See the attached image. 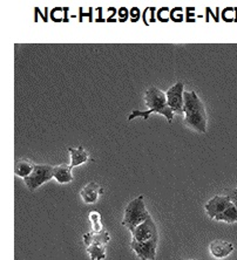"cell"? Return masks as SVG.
Wrapping results in <instances>:
<instances>
[{
	"instance_id": "19",
	"label": "cell",
	"mask_w": 237,
	"mask_h": 260,
	"mask_svg": "<svg viewBox=\"0 0 237 260\" xmlns=\"http://www.w3.org/2000/svg\"><path fill=\"white\" fill-rule=\"evenodd\" d=\"M229 197H230V201H231L232 204H234L237 208V189L234 190V191H231L230 194H229Z\"/></svg>"
},
{
	"instance_id": "20",
	"label": "cell",
	"mask_w": 237,
	"mask_h": 260,
	"mask_svg": "<svg viewBox=\"0 0 237 260\" xmlns=\"http://www.w3.org/2000/svg\"><path fill=\"white\" fill-rule=\"evenodd\" d=\"M118 17L121 18V21H124V19L126 20L128 17V11L126 9H120L118 10Z\"/></svg>"
},
{
	"instance_id": "10",
	"label": "cell",
	"mask_w": 237,
	"mask_h": 260,
	"mask_svg": "<svg viewBox=\"0 0 237 260\" xmlns=\"http://www.w3.org/2000/svg\"><path fill=\"white\" fill-rule=\"evenodd\" d=\"M209 251L214 258L222 259L231 254V252L234 251V245L224 240H214L209 245Z\"/></svg>"
},
{
	"instance_id": "16",
	"label": "cell",
	"mask_w": 237,
	"mask_h": 260,
	"mask_svg": "<svg viewBox=\"0 0 237 260\" xmlns=\"http://www.w3.org/2000/svg\"><path fill=\"white\" fill-rule=\"evenodd\" d=\"M86 250L92 260H104L106 258V245L102 244H91Z\"/></svg>"
},
{
	"instance_id": "12",
	"label": "cell",
	"mask_w": 237,
	"mask_h": 260,
	"mask_svg": "<svg viewBox=\"0 0 237 260\" xmlns=\"http://www.w3.org/2000/svg\"><path fill=\"white\" fill-rule=\"evenodd\" d=\"M68 151L71 154V169H73V168L78 166H81V164L86 163L90 159V154L83 149V147L68 148Z\"/></svg>"
},
{
	"instance_id": "4",
	"label": "cell",
	"mask_w": 237,
	"mask_h": 260,
	"mask_svg": "<svg viewBox=\"0 0 237 260\" xmlns=\"http://www.w3.org/2000/svg\"><path fill=\"white\" fill-rule=\"evenodd\" d=\"M53 178V167L48 164H36L32 174L24 178L27 188L33 191Z\"/></svg>"
},
{
	"instance_id": "6",
	"label": "cell",
	"mask_w": 237,
	"mask_h": 260,
	"mask_svg": "<svg viewBox=\"0 0 237 260\" xmlns=\"http://www.w3.org/2000/svg\"><path fill=\"white\" fill-rule=\"evenodd\" d=\"M183 94H185V85L182 81L176 82L167 90V103L174 113L183 114V105H185Z\"/></svg>"
},
{
	"instance_id": "1",
	"label": "cell",
	"mask_w": 237,
	"mask_h": 260,
	"mask_svg": "<svg viewBox=\"0 0 237 260\" xmlns=\"http://www.w3.org/2000/svg\"><path fill=\"white\" fill-rule=\"evenodd\" d=\"M144 101L148 110H133L128 120L132 121L135 117H143V120H149V115L152 113L160 114L167 118L168 123H171L174 118V112L169 108L167 103L166 94L154 86L149 87L144 94Z\"/></svg>"
},
{
	"instance_id": "5",
	"label": "cell",
	"mask_w": 237,
	"mask_h": 260,
	"mask_svg": "<svg viewBox=\"0 0 237 260\" xmlns=\"http://www.w3.org/2000/svg\"><path fill=\"white\" fill-rule=\"evenodd\" d=\"M131 232L133 236L132 240H134V242L144 243L153 239H159L158 229H156V225L154 220H153L152 216L148 217L142 224H140L139 226H136Z\"/></svg>"
},
{
	"instance_id": "7",
	"label": "cell",
	"mask_w": 237,
	"mask_h": 260,
	"mask_svg": "<svg viewBox=\"0 0 237 260\" xmlns=\"http://www.w3.org/2000/svg\"><path fill=\"white\" fill-rule=\"evenodd\" d=\"M158 240L159 239H153L144 243H139L132 240L131 247L141 260H155Z\"/></svg>"
},
{
	"instance_id": "21",
	"label": "cell",
	"mask_w": 237,
	"mask_h": 260,
	"mask_svg": "<svg viewBox=\"0 0 237 260\" xmlns=\"http://www.w3.org/2000/svg\"><path fill=\"white\" fill-rule=\"evenodd\" d=\"M189 260H196V259H189Z\"/></svg>"
},
{
	"instance_id": "3",
	"label": "cell",
	"mask_w": 237,
	"mask_h": 260,
	"mask_svg": "<svg viewBox=\"0 0 237 260\" xmlns=\"http://www.w3.org/2000/svg\"><path fill=\"white\" fill-rule=\"evenodd\" d=\"M148 217H151L147 211L146 205H144L143 194H140L135 200L129 202L125 209L124 219H122V225L128 229L129 231H133L136 226L142 224Z\"/></svg>"
},
{
	"instance_id": "13",
	"label": "cell",
	"mask_w": 237,
	"mask_h": 260,
	"mask_svg": "<svg viewBox=\"0 0 237 260\" xmlns=\"http://www.w3.org/2000/svg\"><path fill=\"white\" fill-rule=\"evenodd\" d=\"M110 236L106 230H104L100 233H93V232H87L83 235V243H85L86 247L91 245V244H102V245H107V243L109 242Z\"/></svg>"
},
{
	"instance_id": "17",
	"label": "cell",
	"mask_w": 237,
	"mask_h": 260,
	"mask_svg": "<svg viewBox=\"0 0 237 260\" xmlns=\"http://www.w3.org/2000/svg\"><path fill=\"white\" fill-rule=\"evenodd\" d=\"M88 219L92 224V232L93 233H100L104 230H102V224H101V215L99 211H93L90 212L88 215Z\"/></svg>"
},
{
	"instance_id": "9",
	"label": "cell",
	"mask_w": 237,
	"mask_h": 260,
	"mask_svg": "<svg viewBox=\"0 0 237 260\" xmlns=\"http://www.w3.org/2000/svg\"><path fill=\"white\" fill-rule=\"evenodd\" d=\"M104 193V189L101 188L98 183L91 182L88 184L83 186L80 191V196H81L82 201L86 203V204H93V203L97 202L100 197V194Z\"/></svg>"
},
{
	"instance_id": "18",
	"label": "cell",
	"mask_w": 237,
	"mask_h": 260,
	"mask_svg": "<svg viewBox=\"0 0 237 260\" xmlns=\"http://www.w3.org/2000/svg\"><path fill=\"white\" fill-rule=\"evenodd\" d=\"M131 17L133 21H137V19L140 17V10L137 7H133L131 10Z\"/></svg>"
},
{
	"instance_id": "14",
	"label": "cell",
	"mask_w": 237,
	"mask_h": 260,
	"mask_svg": "<svg viewBox=\"0 0 237 260\" xmlns=\"http://www.w3.org/2000/svg\"><path fill=\"white\" fill-rule=\"evenodd\" d=\"M34 166H36V164H33L28 159H25V158L19 159L17 160V163H15L14 166V174L17 175L18 177L26 178L27 176L32 174Z\"/></svg>"
},
{
	"instance_id": "15",
	"label": "cell",
	"mask_w": 237,
	"mask_h": 260,
	"mask_svg": "<svg viewBox=\"0 0 237 260\" xmlns=\"http://www.w3.org/2000/svg\"><path fill=\"white\" fill-rule=\"evenodd\" d=\"M215 220L225 221V223H229V224L236 223L237 221V208L231 203V204L229 205L228 208L225 209L222 213H221V215L215 217Z\"/></svg>"
},
{
	"instance_id": "2",
	"label": "cell",
	"mask_w": 237,
	"mask_h": 260,
	"mask_svg": "<svg viewBox=\"0 0 237 260\" xmlns=\"http://www.w3.org/2000/svg\"><path fill=\"white\" fill-rule=\"evenodd\" d=\"M183 114H185V122L197 133L207 132V114L203 102L198 98L196 91H185L183 94Z\"/></svg>"
},
{
	"instance_id": "8",
	"label": "cell",
	"mask_w": 237,
	"mask_h": 260,
	"mask_svg": "<svg viewBox=\"0 0 237 260\" xmlns=\"http://www.w3.org/2000/svg\"><path fill=\"white\" fill-rule=\"evenodd\" d=\"M230 204L231 201L229 194H227V196L216 194V196H214L212 200L205 204L204 209L205 211H207V215L212 218V219H215V217L221 215V213H222Z\"/></svg>"
},
{
	"instance_id": "11",
	"label": "cell",
	"mask_w": 237,
	"mask_h": 260,
	"mask_svg": "<svg viewBox=\"0 0 237 260\" xmlns=\"http://www.w3.org/2000/svg\"><path fill=\"white\" fill-rule=\"evenodd\" d=\"M53 178L60 184H68L73 181V175L70 166L61 164L58 167H53Z\"/></svg>"
}]
</instances>
